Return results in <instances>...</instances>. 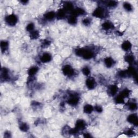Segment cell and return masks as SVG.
<instances>
[{
  "instance_id": "obj_1",
  "label": "cell",
  "mask_w": 138,
  "mask_h": 138,
  "mask_svg": "<svg viewBox=\"0 0 138 138\" xmlns=\"http://www.w3.org/2000/svg\"><path fill=\"white\" fill-rule=\"evenodd\" d=\"M75 54L78 56L82 57L85 59H90L93 57L94 53L89 49L80 48L78 49L75 51Z\"/></svg>"
},
{
  "instance_id": "obj_2",
  "label": "cell",
  "mask_w": 138,
  "mask_h": 138,
  "mask_svg": "<svg viewBox=\"0 0 138 138\" xmlns=\"http://www.w3.org/2000/svg\"><path fill=\"white\" fill-rule=\"evenodd\" d=\"M6 22L8 25L10 26L15 25L17 22V17L14 14H11L6 17Z\"/></svg>"
},
{
  "instance_id": "obj_3",
  "label": "cell",
  "mask_w": 138,
  "mask_h": 138,
  "mask_svg": "<svg viewBox=\"0 0 138 138\" xmlns=\"http://www.w3.org/2000/svg\"><path fill=\"white\" fill-rule=\"evenodd\" d=\"M62 71L64 75L69 77L72 76L74 74V70L72 68V67L69 65H65L62 69Z\"/></svg>"
},
{
  "instance_id": "obj_4",
  "label": "cell",
  "mask_w": 138,
  "mask_h": 138,
  "mask_svg": "<svg viewBox=\"0 0 138 138\" xmlns=\"http://www.w3.org/2000/svg\"><path fill=\"white\" fill-rule=\"evenodd\" d=\"M93 16L97 17V18H104L105 17V12L104 9L101 7L97 8L96 9H95L94 11L93 12Z\"/></svg>"
},
{
  "instance_id": "obj_5",
  "label": "cell",
  "mask_w": 138,
  "mask_h": 138,
  "mask_svg": "<svg viewBox=\"0 0 138 138\" xmlns=\"http://www.w3.org/2000/svg\"><path fill=\"white\" fill-rule=\"evenodd\" d=\"M86 85L88 89L92 90L96 86V81H95V80L93 78H88L86 80Z\"/></svg>"
},
{
  "instance_id": "obj_6",
  "label": "cell",
  "mask_w": 138,
  "mask_h": 138,
  "mask_svg": "<svg viewBox=\"0 0 138 138\" xmlns=\"http://www.w3.org/2000/svg\"><path fill=\"white\" fill-rule=\"evenodd\" d=\"M79 98L76 95H72L70 96V98L68 100V103L72 106L76 105L79 102Z\"/></svg>"
},
{
  "instance_id": "obj_7",
  "label": "cell",
  "mask_w": 138,
  "mask_h": 138,
  "mask_svg": "<svg viewBox=\"0 0 138 138\" xmlns=\"http://www.w3.org/2000/svg\"><path fill=\"white\" fill-rule=\"evenodd\" d=\"M127 120L129 122L137 126L138 125V116L136 114H132L127 118Z\"/></svg>"
},
{
  "instance_id": "obj_8",
  "label": "cell",
  "mask_w": 138,
  "mask_h": 138,
  "mask_svg": "<svg viewBox=\"0 0 138 138\" xmlns=\"http://www.w3.org/2000/svg\"><path fill=\"white\" fill-rule=\"evenodd\" d=\"M52 59L51 55L49 53H44L41 56L40 60L43 63H47L50 62Z\"/></svg>"
},
{
  "instance_id": "obj_9",
  "label": "cell",
  "mask_w": 138,
  "mask_h": 138,
  "mask_svg": "<svg viewBox=\"0 0 138 138\" xmlns=\"http://www.w3.org/2000/svg\"><path fill=\"white\" fill-rule=\"evenodd\" d=\"M86 126V124L85 121L83 120H77V121L76 122V124H75V128L77 129L78 131L82 130L85 128Z\"/></svg>"
},
{
  "instance_id": "obj_10",
  "label": "cell",
  "mask_w": 138,
  "mask_h": 138,
  "mask_svg": "<svg viewBox=\"0 0 138 138\" xmlns=\"http://www.w3.org/2000/svg\"><path fill=\"white\" fill-rule=\"evenodd\" d=\"M85 13V11L82 8H77L75 9H73L72 12H71V15L77 17V16H79V15H83Z\"/></svg>"
},
{
  "instance_id": "obj_11",
  "label": "cell",
  "mask_w": 138,
  "mask_h": 138,
  "mask_svg": "<svg viewBox=\"0 0 138 138\" xmlns=\"http://www.w3.org/2000/svg\"><path fill=\"white\" fill-rule=\"evenodd\" d=\"M114 60L111 57H106L104 59V63L107 68H111L114 64Z\"/></svg>"
},
{
  "instance_id": "obj_12",
  "label": "cell",
  "mask_w": 138,
  "mask_h": 138,
  "mask_svg": "<svg viewBox=\"0 0 138 138\" xmlns=\"http://www.w3.org/2000/svg\"><path fill=\"white\" fill-rule=\"evenodd\" d=\"M56 16V14L55 12H49L46 13L44 15V17L46 20L51 21L55 18V17Z\"/></svg>"
},
{
  "instance_id": "obj_13",
  "label": "cell",
  "mask_w": 138,
  "mask_h": 138,
  "mask_svg": "<svg viewBox=\"0 0 138 138\" xmlns=\"http://www.w3.org/2000/svg\"><path fill=\"white\" fill-rule=\"evenodd\" d=\"M132 44L130 42H129L128 40H126L125 42H123L121 45L122 49L124 50V51H128L131 49Z\"/></svg>"
},
{
  "instance_id": "obj_14",
  "label": "cell",
  "mask_w": 138,
  "mask_h": 138,
  "mask_svg": "<svg viewBox=\"0 0 138 138\" xmlns=\"http://www.w3.org/2000/svg\"><path fill=\"white\" fill-rule=\"evenodd\" d=\"M118 88L117 86L116 85H112L110 86L109 89V94L112 96H114L118 92Z\"/></svg>"
},
{
  "instance_id": "obj_15",
  "label": "cell",
  "mask_w": 138,
  "mask_h": 138,
  "mask_svg": "<svg viewBox=\"0 0 138 138\" xmlns=\"http://www.w3.org/2000/svg\"><path fill=\"white\" fill-rule=\"evenodd\" d=\"M66 15V11L64 9H59L58 11L57 14H56V17L57 18L62 19L64 18L65 17Z\"/></svg>"
},
{
  "instance_id": "obj_16",
  "label": "cell",
  "mask_w": 138,
  "mask_h": 138,
  "mask_svg": "<svg viewBox=\"0 0 138 138\" xmlns=\"http://www.w3.org/2000/svg\"><path fill=\"white\" fill-rule=\"evenodd\" d=\"M64 9L66 11V12H72L73 10V6L72 3L70 2H66L65 3L64 5Z\"/></svg>"
},
{
  "instance_id": "obj_17",
  "label": "cell",
  "mask_w": 138,
  "mask_h": 138,
  "mask_svg": "<svg viewBox=\"0 0 138 138\" xmlns=\"http://www.w3.org/2000/svg\"><path fill=\"white\" fill-rule=\"evenodd\" d=\"M8 70L6 68L2 69L1 71V78L3 79L4 80H6L8 79Z\"/></svg>"
},
{
  "instance_id": "obj_18",
  "label": "cell",
  "mask_w": 138,
  "mask_h": 138,
  "mask_svg": "<svg viewBox=\"0 0 138 138\" xmlns=\"http://www.w3.org/2000/svg\"><path fill=\"white\" fill-rule=\"evenodd\" d=\"M93 111V107L92 105L87 104L84 107V112H85V113L89 114L92 113V112Z\"/></svg>"
},
{
  "instance_id": "obj_19",
  "label": "cell",
  "mask_w": 138,
  "mask_h": 138,
  "mask_svg": "<svg viewBox=\"0 0 138 138\" xmlns=\"http://www.w3.org/2000/svg\"><path fill=\"white\" fill-rule=\"evenodd\" d=\"M38 70V68H37L36 66H33L31 67V68L29 69L28 70V74L30 76H33L37 72V71Z\"/></svg>"
},
{
  "instance_id": "obj_20",
  "label": "cell",
  "mask_w": 138,
  "mask_h": 138,
  "mask_svg": "<svg viewBox=\"0 0 138 138\" xmlns=\"http://www.w3.org/2000/svg\"><path fill=\"white\" fill-rule=\"evenodd\" d=\"M112 27H113V24H112L111 22L108 21L105 22L104 23L102 24L103 28L106 30H108L112 29Z\"/></svg>"
},
{
  "instance_id": "obj_21",
  "label": "cell",
  "mask_w": 138,
  "mask_h": 138,
  "mask_svg": "<svg viewBox=\"0 0 138 138\" xmlns=\"http://www.w3.org/2000/svg\"><path fill=\"white\" fill-rule=\"evenodd\" d=\"M125 61L128 62L129 64H132L134 62V58L132 55H128L125 57Z\"/></svg>"
},
{
  "instance_id": "obj_22",
  "label": "cell",
  "mask_w": 138,
  "mask_h": 138,
  "mask_svg": "<svg viewBox=\"0 0 138 138\" xmlns=\"http://www.w3.org/2000/svg\"><path fill=\"white\" fill-rule=\"evenodd\" d=\"M68 22L72 25H75L77 23V17L71 15L68 18Z\"/></svg>"
},
{
  "instance_id": "obj_23",
  "label": "cell",
  "mask_w": 138,
  "mask_h": 138,
  "mask_svg": "<svg viewBox=\"0 0 138 138\" xmlns=\"http://www.w3.org/2000/svg\"><path fill=\"white\" fill-rule=\"evenodd\" d=\"M30 37L32 40H36L39 37V32L37 31L34 30V31L30 32Z\"/></svg>"
},
{
  "instance_id": "obj_24",
  "label": "cell",
  "mask_w": 138,
  "mask_h": 138,
  "mask_svg": "<svg viewBox=\"0 0 138 138\" xmlns=\"http://www.w3.org/2000/svg\"><path fill=\"white\" fill-rule=\"evenodd\" d=\"M130 93V92H129V90L127 89H124V90H122V91L120 93V94H119L120 96H121L123 98H127L128 97Z\"/></svg>"
},
{
  "instance_id": "obj_25",
  "label": "cell",
  "mask_w": 138,
  "mask_h": 138,
  "mask_svg": "<svg viewBox=\"0 0 138 138\" xmlns=\"http://www.w3.org/2000/svg\"><path fill=\"white\" fill-rule=\"evenodd\" d=\"M115 103L119 104H122L124 103V98L122 97L120 95H119L118 96L116 97V98L115 99Z\"/></svg>"
},
{
  "instance_id": "obj_26",
  "label": "cell",
  "mask_w": 138,
  "mask_h": 138,
  "mask_svg": "<svg viewBox=\"0 0 138 138\" xmlns=\"http://www.w3.org/2000/svg\"><path fill=\"white\" fill-rule=\"evenodd\" d=\"M124 8L126 10L128 11V12H131L132 10V6L131 4L128 3V2H125L124 3Z\"/></svg>"
},
{
  "instance_id": "obj_27",
  "label": "cell",
  "mask_w": 138,
  "mask_h": 138,
  "mask_svg": "<svg viewBox=\"0 0 138 138\" xmlns=\"http://www.w3.org/2000/svg\"><path fill=\"white\" fill-rule=\"evenodd\" d=\"M8 43L6 41H2L1 43V47L2 51H5L8 48Z\"/></svg>"
},
{
  "instance_id": "obj_28",
  "label": "cell",
  "mask_w": 138,
  "mask_h": 138,
  "mask_svg": "<svg viewBox=\"0 0 138 138\" xmlns=\"http://www.w3.org/2000/svg\"><path fill=\"white\" fill-rule=\"evenodd\" d=\"M19 128H20L21 131L23 132H27L28 130V129H29V127H28L27 124H25V123H22L20 125Z\"/></svg>"
},
{
  "instance_id": "obj_29",
  "label": "cell",
  "mask_w": 138,
  "mask_h": 138,
  "mask_svg": "<svg viewBox=\"0 0 138 138\" xmlns=\"http://www.w3.org/2000/svg\"><path fill=\"white\" fill-rule=\"evenodd\" d=\"M106 5L109 7H114L117 5V2L114 1H109L106 2Z\"/></svg>"
},
{
  "instance_id": "obj_30",
  "label": "cell",
  "mask_w": 138,
  "mask_h": 138,
  "mask_svg": "<svg viewBox=\"0 0 138 138\" xmlns=\"http://www.w3.org/2000/svg\"><path fill=\"white\" fill-rule=\"evenodd\" d=\"M129 109L131 111H135L137 109V105L135 103H132L129 105Z\"/></svg>"
},
{
  "instance_id": "obj_31",
  "label": "cell",
  "mask_w": 138,
  "mask_h": 138,
  "mask_svg": "<svg viewBox=\"0 0 138 138\" xmlns=\"http://www.w3.org/2000/svg\"><path fill=\"white\" fill-rule=\"evenodd\" d=\"M82 72H83V74L85 75H90V70L88 67L86 66L82 69Z\"/></svg>"
},
{
  "instance_id": "obj_32",
  "label": "cell",
  "mask_w": 138,
  "mask_h": 138,
  "mask_svg": "<svg viewBox=\"0 0 138 138\" xmlns=\"http://www.w3.org/2000/svg\"><path fill=\"white\" fill-rule=\"evenodd\" d=\"M26 29H27V31H30V32H31L32 31H34V24L32 23H29V24L27 26V28H26Z\"/></svg>"
},
{
  "instance_id": "obj_33",
  "label": "cell",
  "mask_w": 138,
  "mask_h": 138,
  "mask_svg": "<svg viewBox=\"0 0 138 138\" xmlns=\"http://www.w3.org/2000/svg\"><path fill=\"white\" fill-rule=\"evenodd\" d=\"M82 22H83V24L84 25L88 26L90 24L91 20L89 18H85L83 19V21H82Z\"/></svg>"
},
{
  "instance_id": "obj_34",
  "label": "cell",
  "mask_w": 138,
  "mask_h": 138,
  "mask_svg": "<svg viewBox=\"0 0 138 138\" xmlns=\"http://www.w3.org/2000/svg\"><path fill=\"white\" fill-rule=\"evenodd\" d=\"M127 75L126 71H120L119 72V75L121 77H125Z\"/></svg>"
},
{
  "instance_id": "obj_35",
  "label": "cell",
  "mask_w": 138,
  "mask_h": 138,
  "mask_svg": "<svg viewBox=\"0 0 138 138\" xmlns=\"http://www.w3.org/2000/svg\"><path fill=\"white\" fill-rule=\"evenodd\" d=\"M95 109H96V111L97 112H98V113H101V112L103 111L102 107L99 106H97L95 107Z\"/></svg>"
},
{
  "instance_id": "obj_36",
  "label": "cell",
  "mask_w": 138,
  "mask_h": 138,
  "mask_svg": "<svg viewBox=\"0 0 138 138\" xmlns=\"http://www.w3.org/2000/svg\"><path fill=\"white\" fill-rule=\"evenodd\" d=\"M50 44V42L49 40H45L42 43V44H43V46H45V47L48 46Z\"/></svg>"
},
{
  "instance_id": "obj_37",
  "label": "cell",
  "mask_w": 138,
  "mask_h": 138,
  "mask_svg": "<svg viewBox=\"0 0 138 138\" xmlns=\"http://www.w3.org/2000/svg\"><path fill=\"white\" fill-rule=\"evenodd\" d=\"M127 134H128V135H131V134H133L134 132L132 130H131V129H129V130L127 131Z\"/></svg>"
},
{
  "instance_id": "obj_38",
  "label": "cell",
  "mask_w": 138,
  "mask_h": 138,
  "mask_svg": "<svg viewBox=\"0 0 138 138\" xmlns=\"http://www.w3.org/2000/svg\"><path fill=\"white\" fill-rule=\"evenodd\" d=\"M91 135H88V134H85V135H84V137H86V138H88V137H90Z\"/></svg>"
}]
</instances>
